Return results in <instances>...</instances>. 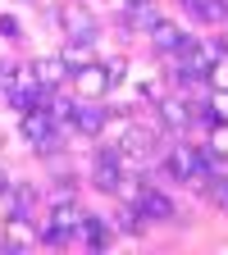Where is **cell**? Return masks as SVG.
I'll use <instances>...</instances> for the list:
<instances>
[{
  "mask_svg": "<svg viewBox=\"0 0 228 255\" xmlns=\"http://www.w3.org/2000/svg\"><path fill=\"white\" fill-rule=\"evenodd\" d=\"M146 37H151V46H155L160 55H183V46L192 41L187 32H183L178 23H169V18H155V27L146 32Z\"/></svg>",
  "mask_w": 228,
  "mask_h": 255,
  "instance_id": "8",
  "label": "cell"
},
{
  "mask_svg": "<svg viewBox=\"0 0 228 255\" xmlns=\"http://www.w3.org/2000/svg\"><path fill=\"white\" fill-rule=\"evenodd\" d=\"M69 91L78 96V101H105V96L114 91V82H110V73H105V64H82V69H73L69 73Z\"/></svg>",
  "mask_w": 228,
  "mask_h": 255,
  "instance_id": "4",
  "label": "cell"
},
{
  "mask_svg": "<svg viewBox=\"0 0 228 255\" xmlns=\"http://www.w3.org/2000/svg\"><path fill=\"white\" fill-rule=\"evenodd\" d=\"M5 191H9V178H5V169H0V196H5Z\"/></svg>",
  "mask_w": 228,
  "mask_h": 255,
  "instance_id": "19",
  "label": "cell"
},
{
  "mask_svg": "<svg viewBox=\"0 0 228 255\" xmlns=\"http://www.w3.org/2000/svg\"><path fill=\"white\" fill-rule=\"evenodd\" d=\"M23 78H27V69H18L14 59H0V96H9Z\"/></svg>",
  "mask_w": 228,
  "mask_h": 255,
  "instance_id": "16",
  "label": "cell"
},
{
  "mask_svg": "<svg viewBox=\"0 0 228 255\" xmlns=\"http://www.w3.org/2000/svg\"><path fill=\"white\" fill-rule=\"evenodd\" d=\"M50 18L64 27V37H82V41H96V18L87 14V5H82V0H69V5H64V9H55Z\"/></svg>",
  "mask_w": 228,
  "mask_h": 255,
  "instance_id": "6",
  "label": "cell"
},
{
  "mask_svg": "<svg viewBox=\"0 0 228 255\" xmlns=\"http://www.w3.org/2000/svg\"><path fill=\"white\" fill-rule=\"evenodd\" d=\"M123 159H119V150L105 141L101 150L91 155V187L96 191H105V196H119V187H123Z\"/></svg>",
  "mask_w": 228,
  "mask_h": 255,
  "instance_id": "3",
  "label": "cell"
},
{
  "mask_svg": "<svg viewBox=\"0 0 228 255\" xmlns=\"http://www.w3.org/2000/svg\"><path fill=\"white\" fill-rule=\"evenodd\" d=\"M0 32H5V37H14V41H18V18H9V14H0Z\"/></svg>",
  "mask_w": 228,
  "mask_h": 255,
  "instance_id": "18",
  "label": "cell"
},
{
  "mask_svg": "<svg viewBox=\"0 0 228 255\" xmlns=\"http://www.w3.org/2000/svg\"><path fill=\"white\" fill-rule=\"evenodd\" d=\"M123 69H128V59H123V55H114V59H105V73H110V82H114V87L123 82Z\"/></svg>",
  "mask_w": 228,
  "mask_h": 255,
  "instance_id": "17",
  "label": "cell"
},
{
  "mask_svg": "<svg viewBox=\"0 0 228 255\" xmlns=\"http://www.w3.org/2000/svg\"><path fill=\"white\" fill-rule=\"evenodd\" d=\"M27 73L37 78L41 87H50V91L69 87V64H64L59 55H46V59H37V64H27Z\"/></svg>",
  "mask_w": 228,
  "mask_h": 255,
  "instance_id": "9",
  "label": "cell"
},
{
  "mask_svg": "<svg viewBox=\"0 0 228 255\" xmlns=\"http://www.w3.org/2000/svg\"><path fill=\"white\" fill-rule=\"evenodd\" d=\"M123 205H133L146 223H183V219H178L174 196H165V191H160V187H151V182H137L133 201H123Z\"/></svg>",
  "mask_w": 228,
  "mask_h": 255,
  "instance_id": "2",
  "label": "cell"
},
{
  "mask_svg": "<svg viewBox=\"0 0 228 255\" xmlns=\"http://www.w3.org/2000/svg\"><path fill=\"white\" fill-rule=\"evenodd\" d=\"M0 246L5 251H32L37 246V219L9 210L5 219H0Z\"/></svg>",
  "mask_w": 228,
  "mask_h": 255,
  "instance_id": "5",
  "label": "cell"
},
{
  "mask_svg": "<svg viewBox=\"0 0 228 255\" xmlns=\"http://www.w3.org/2000/svg\"><path fill=\"white\" fill-rule=\"evenodd\" d=\"M206 150L219 159V164H228V119H219V123L210 128V141H206Z\"/></svg>",
  "mask_w": 228,
  "mask_h": 255,
  "instance_id": "15",
  "label": "cell"
},
{
  "mask_svg": "<svg viewBox=\"0 0 228 255\" xmlns=\"http://www.w3.org/2000/svg\"><path fill=\"white\" fill-rule=\"evenodd\" d=\"M82 5H87V0H82Z\"/></svg>",
  "mask_w": 228,
  "mask_h": 255,
  "instance_id": "21",
  "label": "cell"
},
{
  "mask_svg": "<svg viewBox=\"0 0 228 255\" xmlns=\"http://www.w3.org/2000/svg\"><path fill=\"white\" fill-rule=\"evenodd\" d=\"M105 119H110V110H96V101H78V110H73V132L101 137L105 132Z\"/></svg>",
  "mask_w": 228,
  "mask_h": 255,
  "instance_id": "11",
  "label": "cell"
},
{
  "mask_svg": "<svg viewBox=\"0 0 228 255\" xmlns=\"http://www.w3.org/2000/svg\"><path fill=\"white\" fill-rule=\"evenodd\" d=\"M155 110H160V119H165V128H169V132H183V128H192V96H183V91L160 96V101H155Z\"/></svg>",
  "mask_w": 228,
  "mask_h": 255,
  "instance_id": "7",
  "label": "cell"
},
{
  "mask_svg": "<svg viewBox=\"0 0 228 255\" xmlns=\"http://www.w3.org/2000/svg\"><path fill=\"white\" fill-rule=\"evenodd\" d=\"M155 18H160V9L151 5H123V14H119V23H123V32H137V37H146V32L155 27Z\"/></svg>",
  "mask_w": 228,
  "mask_h": 255,
  "instance_id": "12",
  "label": "cell"
},
{
  "mask_svg": "<svg viewBox=\"0 0 228 255\" xmlns=\"http://www.w3.org/2000/svg\"><path fill=\"white\" fill-rule=\"evenodd\" d=\"M82 246H91V251H105V246H114V223L105 219V214H87L82 219V237H78Z\"/></svg>",
  "mask_w": 228,
  "mask_h": 255,
  "instance_id": "10",
  "label": "cell"
},
{
  "mask_svg": "<svg viewBox=\"0 0 228 255\" xmlns=\"http://www.w3.org/2000/svg\"><path fill=\"white\" fill-rule=\"evenodd\" d=\"M5 201H9V210H18V214H32V205L41 201V187H37V182H9Z\"/></svg>",
  "mask_w": 228,
  "mask_h": 255,
  "instance_id": "13",
  "label": "cell"
},
{
  "mask_svg": "<svg viewBox=\"0 0 228 255\" xmlns=\"http://www.w3.org/2000/svg\"><path fill=\"white\" fill-rule=\"evenodd\" d=\"M123 5H146V0H123Z\"/></svg>",
  "mask_w": 228,
  "mask_h": 255,
  "instance_id": "20",
  "label": "cell"
},
{
  "mask_svg": "<svg viewBox=\"0 0 228 255\" xmlns=\"http://www.w3.org/2000/svg\"><path fill=\"white\" fill-rule=\"evenodd\" d=\"M23 141L37 150V155H46V159H55L59 150H64V132H59V123L50 119V110H23Z\"/></svg>",
  "mask_w": 228,
  "mask_h": 255,
  "instance_id": "1",
  "label": "cell"
},
{
  "mask_svg": "<svg viewBox=\"0 0 228 255\" xmlns=\"http://www.w3.org/2000/svg\"><path fill=\"white\" fill-rule=\"evenodd\" d=\"M59 59L69 64V73L73 69H82V64H91V41H82V37H69L59 46Z\"/></svg>",
  "mask_w": 228,
  "mask_h": 255,
  "instance_id": "14",
  "label": "cell"
}]
</instances>
